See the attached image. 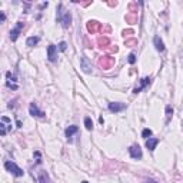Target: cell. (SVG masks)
Wrapping results in <instances>:
<instances>
[{
  "label": "cell",
  "instance_id": "6da1fadb",
  "mask_svg": "<svg viewBox=\"0 0 183 183\" xmlns=\"http://www.w3.org/2000/svg\"><path fill=\"white\" fill-rule=\"evenodd\" d=\"M56 20L59 23H62L64 29H69L72 25V14L67 10H63V4H59L57 7V14H56Z\"/></svg>",
  "mask_w": 183,
  "mask_h": 183
},
{
  "label": "cell",
  "instance_id": "7a4b0ae2",
  "mask_svg": "<svg viewBox=\"0 0 183 183\" xmlns=\"http://www.w3.org/2000/svg\"><path fill=\"white\" fill-rule=\"evenodd\" d=\"M4 167H6V170L10 172V173H12L13 176H16V177H21V176L25 175L23 169H20L14 162H10V160L4 162Z\"/></svg>",
  "mask_w": 183,
  "mask_h": 183
},
{
  "label": "cell",
  "instance_id": "3957f363",
  "mask_svg": "<svg viewBox=\"0 0 183 183\" xmlns=\"http://www.w3.org/2000/svg\"><path fill=\"white\" fill-rule=\"evenodd\" d=\"M129 154L132 159H137V160H140L143 158V152H142L140 146L139 145H132L129 147Z\"/></svg>",
  "mask_w": 183,
  "mask_h": 183
},
{
  "label": "cell",
  "instance_id": "277c9868",
  "mask_svg": "<svg viewBox=\"0 0 183 183\" xmlns=\"http://www.w3.org/2000/svg\"><path fill=\"white\" fill-rule=\"evenodd\" d=\"M80 69L84 72V73H91V62L89 60L86 56H82L80 57Z\"/></svg>",
  "mask_w": 183,
  "mask_h": 183
},
{
  "label": "cell",
  "instance_id": "5b68a950",
  "mask_svg": "<svg viewBox=\"0 0 183 183\" xmlns=\"http://www.w3.org/2000/svg\"><path fill=\"white\" fill-rule=\"evenodd\" d=\"M23 26H25L23 21H17L16 27L12 29V32H10V39H12V42H16V40H17V37H19V34H20L21 29H23Z\"/></svg>",
  "mask_w": 183,
  "mask_h": 183
},
{
  "label": "cell",
  "instance_id": "8992f818",
  "mask_svg": "<svg viewBox=\"0 0 183 183\" xmlns=\"http://www.w3.org/2000/svg\"><path fill=\"white\" fill-rule=\"evenodd\" d=\"M29 113L32 115V116H34V117H45L46 116V113L42 112V110L37 107V104H36V103H30Z\"/></svg>",
  "mask_w": 183,
  "mask_h": 183
},
{
  "label": "cell",
  "instance_id": "52a82bcc",
  "mask_svg": "<svg viewBox=\"0 0 183 183\" xmlns=\"http://www.w3.org/2000/svg\"><path fill=\"white\" fill-rule=\"evenodd\" d=\"M125 109H126V104L120 103V102H112V103H109V110L112 113H119L122 110H125Z\"/></svg>",
  "mask_w": 183,
  "mask_h": 183
},
{
  "label": "cell",
  "instance_id": "ba28073f",
  "mask_svg": "<svg viewBox=\"0 0 183 183\" xmlns=\"http://www.w3.org/2000/svg\"><path fill=\"white\" fill-rule=\"evenodd\" d=\"M47 59L50 62H56V59H57V47L54 45H49V47H47Z\"/></svg>",
  "mask_w": 183,
  "mask_h": 183
},
{
  "label": "cell",
  "instance_id": "9c48e42d",
  "mask_svg": "<svg viewBox=\"0 0 183 183\" xmlns=\"http://www.w3.org/2000/svg\"><path fill=\"white\" fill-rule=\"evenodd\" d=\"M77 132H79V127H77V126H76V125H72V126H69V127H67V129H66V132H64V133H66L67 140H69V142H72V137H73V134H76V133H77Z\"/></svg>",
  "mask_w": 183,
  "mask_h": 183
},
{
  "label": "cell",
  "instance_id": "30bf717a",
  "mask_svg": "<svg viewBox=\"0 0 183 183\" xmlns=\"http://www.w3.org/2000/svg\"><path fill=\"white\" fill-rule=\"evenodd\" d=\"M153 45L158 52H165V43H163V40L159 36H154L153 37Z\"/></svg>",
  "mask_w": 183,
  "mask_h": 183
},
{
  "label": "cell",
  "instance_id": "8fae6325",
  "mask_svg": "<svg viewBox=\"0 0 183 183\" xmlns=\"http://www.w3.org/2000/svg\"><path fill=\"white\" fill-rule=\"evenodd\" d=\"M158 143H159V139H156V137H150V139L146 140V147H147L150 152H153V150L156 149Z\"/></svg>",
  "mask_w": 183,
  "mask_h": 183
},
{
  "label": "cell",
  "instance_id": "7c38bea8",
  "mask_svg": "<svg viewBox=\"0 0 183 183\" xmlns=\"http://www.w3.org/2000/svg\"><path fill=\"white\" fill-rule=\"evenodd\" d=\"M39 42H40V37H39V36H30V37H27V40H26V45L29 46V47H33V46H36Z\"/></svg>",
  "mask_w": 183,
  "mask_h": 183
},
{
  "label": "cell",
  "instance_id": "4fadbf2b",
  "mask_svg": "<svg viewBox=\"0 0 183 183\" xmlns=\"http://www.w3.org/2000/svg\"><path fill=\"white\" fill-rule=\"evenodd\" d=\"M147 84H150V79L149 77H145V79H142V84H140V88H136L133 90V93H139V91H142L143 89L147 86Z\"/></svg>",
  "mask_w": 183,
  "mask_h": 183
},
{
  "label": "cell",
  "instance_id": "5bb4252c",
  "mask_svg": "<svg viewBox=\"0 0 183 183\" xmlns=\"http://www.w3.org/2000/svg\"><path fill=\"white\" fill-rule=\"evenodd\" d=\"M39 183H52L49 179V175L46 172H40L39 173Z\"/></svg>",
  "mask_w": 183,
  "mask_h": 183
},
{
  "label": "cell",
  "instance_id": "9a60e30c",
  "mask_svg": "<svg viewBox=\"0 0 183 183\" xmlns=\"http://www.w3.org/2000/svg\"><path fill=\"white\" fill-rule=\"evenodd\" d=\"M99 27H100V25L97 23V21H95V20H90L88 23V29H89V32H91V33H93V32H96Z\"/></svg>",
  "mask_w": 183,
  "mask_h": 183
},
{
  "label": "cell",
  "instance_id": "2e32d148",
  "mask_svg": "<svg viewBox=\"0 0 183 183\" xmlns=\"http://www.w3.org/2000/svg\"><path fill=\"white\" fill-rule=\"evenodd\" d=\"M84 126H86L88 130L93 129V120H91V117H84Z\"/></svg>",
  "mask_w": 183,
  "mask_h": 183
},
{
  "label": "cell",
  "instance_id": "e0dca14e",
  "mask_svg": "<svg viewBox=\"0 0 183 183\" xmlns=\"http://www.w3.org/2000/svg\"><path fill=\"white\" fill-rule=\"evenodd\" d=\"M152 134H153L152 129H147V127H146V129H143V132H142V137H145L146 140H147V139H150V136H152Z\"/></svg>",
  "mask_w": 183,
  "mask_h": 183
},
{
  "label": "cell",
  "instance_id": "ac0fdd59",
  "mask_svg": "<svg viewBox=\"0 0 183 183\" xmlns=\"http://www.w3.org/2000/svg\"><path fill=\"white\" fill-rule=\"evenodd\" d=\"M172 116H173V109H172L170 104H167V106H166V117H167L166 122L170 120V117H172Z\"/></svg>",
  "mask_w": 183,
  "mask_h": 183
},
{
  "label": "cell",
  "instance_id": "d6986e66",
  "mask_svg": "<svg viewBox=\"0 0 183 183\" xmlns=\"http://www.w3.org/2000/svg\"><path fill=\"white\" fill-rule=\"evenodd\" d=\"M0 133H2V136H4V134L7 133V126L4 125L3 122L0 123Z\"/></svg>",
  "mask_w": 183,
  "mask_h": 183
},
{
  "label": "cell",
  "instance_id": "ffe728a7",
  "mask_svg": "<svg viewBox=\"0 0 183 183\" xmlns=\"http://www.w3.org/2000/svg\"><path fill=\"white\" fill-rule=\"evenodd\" d=\"M127 62H129L130 64H134V63H136V54H134V53H130L129 57H127Z\"/></svg>",
  "mask_w": 183,
  "mask_h": 183
},
{
  "label": "cell",
  "instance_id": "44dd1931",
  "mask_svg": "<svg viewBox=\"0 0 183 183\" xmlns=\"http://www.w3.org/2000/svg\"><path fill=\"white\" fill-rule=\"evenodd\" d=\"M66 49H67V43L66 42H60V43H59V50H60V52H64Z\"/></svg>",
  "mask_w": 183,
  "mask_h": 183
},
{
  "label": "cell",
  "instance_id": "7402d4cb",
  "mask_svg": "<svg viewBox=\"0 0 183 183\" xmlns=\"http://www.w3.org/2000/svg\"><path fill=\"white\" fill-rule=\"evenodd\" d=\"M6 84H7V88H12V89H14V90H16V89H17V84H12V83H10V82H7V83H6Z\"/></svg>",
  "mask_w": 183,
  "mask_h": 183
},
{
  "label": "cell",
  "instance_id": "603a6c76",
  "mask_svg": "<svg viewBox=\"0 0 183 183\" xmlns=\"http://www.w3.org/2000/svg\"><path fill=\"white\" fill-rule=\"evenodd\" d=\"M0 17H2V21H4V20H6V14H4L3 12H2V16H0Z\"/></svg>",
  "mask_w": 183,
  "mask_h": 183
},
{
  "label": "cell",
  "instance_id": "cb8c5ba5",
  "mask_svg": "<svg viewBox=\"0 0 183 183\" xmlns=\"http://www.w3.org/2000/svg\"><path fill=\"white\" fill-rule=\"evenodd\" d=\"M146 183H159V182H156V180H153V179H149Z\"/></svg>",
  "mask_w": 183,
  "mask_h": 183
},
{
  "label": "cell",
  "instance_id": "d4e9b609",
  "mask_svg": "<svg viewBox=\"0 0 183 183\" xmlns=\"http://www.w3.org/2000/svg\"><path fill=\"white\" fill-rule=\"evenodd\" d=\"M16 123H17V127H21V122L20 120H17Z\"/></svg>",
  "mask_w": 183,
  "mask_h": 183
},
{
  "label": "cell",
  "instance_id": "484cf974",
  "mask_svg": "<svg viewBox=\"0 0 183 183\" xmlns=\"http://www.w3.org/2000/svg\"><path fill=\"white\" fill-rule=\"evenodd\" d=\"M82 183H89V182H88V180H83V182H82Z\"/></svg>",
  "mask_w": 183,
  "mask_h": 183
}]
</instances>
